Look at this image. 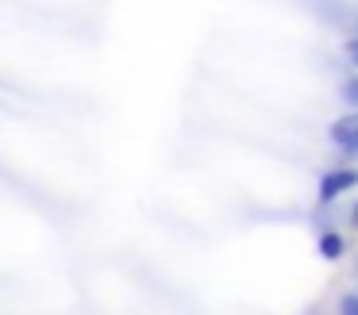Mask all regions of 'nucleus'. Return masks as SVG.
<instances>
[{
  "mask_svg": "<svg viewBox=\"0 0 358 315\" xmlns=\"http://www.w3.org/2000/svg\"><path fill=\"white\" fill-rule=\"evenodd\" d=\"M355 189H358V169L355 166H335L320 177L316 196H320V204H331V200L347 196V192H355Z\"/></svg>",
  "mask_w": 358,
  "mask_h": 315,
  "instance_id": "obj_1",
  "label": "nucleus"
},
{
  "mask_svg": "<svg viewBox=\"0 0 358 315\" xmlns=\"http://www.w3.org/2000/svg\"><path fill=\"white\" fill-rule=\"evenodd\" d=\"M327 142H331L335 150H347L350 142H358V108H347L339 119H331V127H327Z\"/></svg>",
  "mask_w": 358,
  "mask_h": 315,
  "instance_id": "obj_2",
  "label": "nucleus"
},
{
  "mask_svg": "<svg viewBox=\"0 0 358 315\" xmlns=\"http://www.w3.org/2000/svg\"><path fill=\"white\" fill-rule=\"evenodd\" d=\"M316 254L324 261H339L347 254V235L343 230H320L316 235Z\"/></svg>",
  "mask_w": 358,
  "mask_h": 315,
  "instance_id": "obj_3",
  "label": "nucleus"
},
{
  "mask_svg": "<svg viewBox=\"0 0 358 315\" xmlns=\"http://www.w3.org/2000/svg\"><path fill=\"white\" fill-rule=\"evenodd\" d=\"M339 96H343V104H347V108H358V73H355V77H347V81H343Z\"/></svg>",
  "mask_w": 358,
  "mask_h": 315,
  "instance_id": "obj_4",
  "label": "nucleus"
},
{
  "mask_svg": "<svg viewBox=\"0 0 358 315\" xmlns=\"http://www.w3.org/2000/svg\"><path fill=\"white\" fill-rule=\"evenodd\" d=\"M339 315H358V292H343L339 296Z\"/></svg>",
  "mask_w": 358,
  "mask_h": 315,
  "instance_id": "obj_5",
  "label": "nucleus"
},
{
  "mask_svg": "<svg viewBox=\"0 0 358 315\" xmlns=\"http://www.w3.org/2000/svg\"><path fill=\"white\" fill-rule=\"evenodd\" d=\"M343 58H347L350 66L358 69V35H350V38H347V46H343Z\"/></svg>",
  "mask_w": 358,
  "mask_h": 315,
  "instance_id": "obj_6",
  "label": "nucleus"
},
{
  "mask_svg": "<svg viewBox=\"0 0 358 315\" xmlns=\"http://www.w3.org/2000/svg\"><path fill=\"white\" fill-rule=\"evenodd\" d=\"M339 154H343V158H358V142H350L347 150H339Z\"/></svg>",
  "mask_w": 358,
  "mask_h": 315,
  "instance_id": "obj_7",
  "label": "nucleus"
},
{
  "mask_svg": "<svg viewBox=\"0 0 358 315\" xmlns=\"http://www.w3.org/2000/svg\"><path fill=\"white\" fill-rule=\"evenodd\" d=\"M355 35H358V23H355Z\"/></svg>",
  "mask_w": 358,
  "mask_h": 315,
  "instance_id": "obj_8",
  "label": "nucleus"
},
{
  "mask_svg": "<svg viewBox=\"0 0 358 315\" xmlns=\"http://www.w3.org/2000/svg\"><path fill=\"white\" fill-rule=\"evenodd\" d=\"M355 292H358V288H355Z\"/></svg>",
  "mask_w": 358,
  "mask_h": 315,
  "instance_id": "obj_9",
  "label": "nucleus"
}]
</instances>
